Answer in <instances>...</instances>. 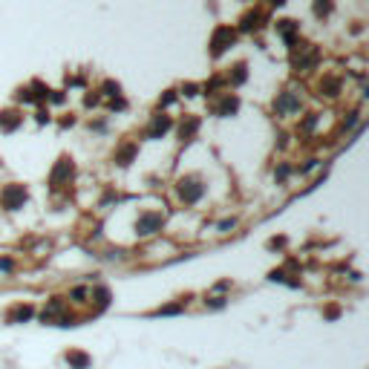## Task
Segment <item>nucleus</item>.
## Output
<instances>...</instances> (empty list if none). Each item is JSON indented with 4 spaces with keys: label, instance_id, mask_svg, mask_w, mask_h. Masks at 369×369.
Here are the masks:
<instances>
[{
    "label": "nucleus",
    "instance_id": "f257e3e1",
    "mask_svg": "<svg viewBox=\"0 0 369 369\" xmlns=\"http://www.w3.org/2000/svg\"><path fill=\"white\" fill-rule=\"evenodd\" d=\"M66 363H69V366L73 369H90V355L87 352H78V349H69V352H66Z\"/></svg>",
    "mask_w": 369,
    "mask_h": 369
},
{
    "label": "nucleus",
    "instance_id": "f03ea898",
    "mask_svg": "<svg viewBox=\"0 0 369 369\" xmlns=\"http://www.w3.org/2000/svg\"><path fill=\"white\" fill-rule=\"evenodd\" d=\"M3 199H6V208H9V210H15L17 205L26 199V190H23V188H9L6 194H3Z\"/></svg>",
    "mask_w": 369,
    "mask_h": 369
},
{
    "label": "nucleus",
    "instance_id": "7ed1b4c3",
    "mask_svg": "<svg viewBox=\"0 0 369 369\" xmlns=\"http://www.w3.org/2000/svg\"><path fill=\"white\" fill-rule=\"evenodd\" d=\"M29 318H32L29 306H15V309L9 311V323H15V320H29Z\"/></svg>",
    "mask_w": 369,
    "mask_h": 369
},
{
    "label": "nucleus",
    "instance_id": "20e7f679",
    "mask_svg": "<svg viewBox=\"0 0 369 369\" xmlns=\"http://www.w3.org/2000/svg\"><path fill=\"white\" fill-rule=\"evenodd\" d=\"M228 228H234V219H225V222H219V231L228 234Z\"/></svg>",
    "mask_w": 369,
    "mask_h": 369
}]
</instances>
